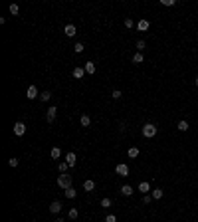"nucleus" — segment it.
Returning a JSON list of instances; mask_svg holds the SVG:
<instances>
[{
    "label": "nucleus",
    "mask_w": 198,
    "mask_h": 222,
    "mask_svg": "<svg viewBox=\"0 0 198 222\" xmlns=\"http://www.w3.org/2000/svg\"><path fill=\"white\" fill-rule=\"evenodd\" d=\"M157 131H159V127L155 123H145L143 125V135H145L147 139H153V137L157 135Z\"/></svg>",
    "instance_id": "nucleus-1"
},
{
    "label": "nucleus",
    "mask_w": 198,
    "mask_h": 222,
    "mask_svg": "<svg viewBox=\"0 0 198 222\" xmlns=\"http://www.w3.org/2000/svg\"><path fill=\"white\" fill-rule=\"evenodd\" d=\"M58 186L60 188H69L71 186V175H60V177H58Z\"/></svg>",
    "instance_id": "nucleus-2"
},
{
    "label": "nucleus",
    "mask_w": 198,
    "mask_h": 222,
    "mask_svg": "<svg viewBox=\"0 0 198 222\" xmlns=\"http://www.w3.org/2000/svg\"><path fill=\"white\" fill-rule=\"evenodd\" d=\"M115 173L121 175V177H129V167L125 165V163H119V165L115 167Z\"/></svg>",
    "instance_id": "nucleus-3"
},
{
    "label": "nucleus",
    "mask_w": 198,
    "mask_h": 222,
    "mask_svg": "<svg viewBox=\"0 0 198 222\" xmlns=\"http://www.w3.org/2000/svg\"><path fill=\"white\" fill-rule=\"evenodd\" d=\"M24 133H26V125H24L22 121H18V123L14 125V135H16V137H22Z\"/></svg>",
    "instance_id": "nucleus-4"
},
{
    "label": "nucleus",
    "mask_w": 198,
    "mask_h": 222,
    "mask_svg": "<svg viewBox=\"0 0 198 222\" xmlns=\"http://www.w3.org/2000/svg\"><path fill=\"white\" fill-rule=\"evenodd\" d=\"M56 113H58V107H56V105L48 107V113H46V119H48V123H54V119H56Z\"/></svg>",
    "instance_id": "nucleus-5"
},
{
    "label": "nucleus",
    "mask_w": 198,
    "mask_h": 222,
    "mask_svg": "<svg viewBox=\"0 0 198 222\" xmlns=\"http://www.w3.org/2000/svg\"><path fill=\"white\" fill-rule=\"evenodd\" d=\"M62 208H64V206H62L60 200H54V202L50 204V212H52V214H58V212H62Z\"/></svg>",
    "instance_id": "nucleus-6"
},
{
    "label": "nucleus",
    "mask_w": 198,
    "mask_h": 222,
    "mask_svg": "<svg viewBox=\"0 0 198 222\" xmlns=\"http://www.w3.org/2000/svg\"><path fill=\"white\" fill-rule=\"evenodd\" d=\"M64 34H65L67 38H73L75 34H77V30H75V26H73V24H67V26L64 28Z\"/></svg>",
    "instance_id": "nucleus-7"
},
{
    "label": "nucleus",
    "mask_w": 198,
    "mask_h": 222,
    "mask_svg": "<svg viewBox=\"0 0 198 222\" xmlns=\"http://www.w3.org/2000/svg\"><path fill=\"white\" fill-rule=\"evenodd\" d=\"M26 95H28V99L40 97V93H38V87H36V85H30V87H28V91H26Z\"/></svg>",
    "instance_id": "nucleus-8"
},
{
    "label": "nucleus",
    "mask_w": 198,
    "mask_h": 222,
    "mask_svg": "<svg viewBox=\"0 0 198 222\" xmlns=\"http://www.w3.org/2000/svg\"><path fill=\"white\" fill-rule=\"evenodd\" d=\"M75 161H77V157H75V153H73V151H69V153L65 155V163H67L69 167H75Z\"/></svg>",
    "instance_id": "nucleus-9"
},
{
    "label": "nucleus",
    "mask_w": 198,
    "mask_h": 222,
    "mask_svg": "<svg viewBox=\"0 0 198 222\" xmlns=\"http://www.w3.org/2000/svg\"><path fill=\"white\" fill-rule=\"evenodd\" d=\"M83 70H85V73L93 75V73H95V70H97V68H95V64H93V62H85V66H83Z\"/></svg>",
    "instance_id": "nucleus-10"
},
{
    "label": "nucleus",
    "mask_w": 198,
    "mask_h": 222,
    "mask_svg": "<svg viewBox=\"0 0 198 222\" xmlns=\"http://www.w3.org/2000/svg\"><path fill=\"white\" fill-rule=\"evenodd\" d=\"M71 75H73L75 79H81L83 75H85V70H83V68H73V72H71Z\"/></svg>",
    "instance_id": "nucleus-11"
},
{
    "label": "nucleus",
    "mask_w": 198,
    "mask_h": 222,
    "mask_svg": "<svg viewBox=\"0 0 198 222\" xmlns=\"http://www.w3.org/2000/svg\"><path fill=\"white\" fill-rule=\"evenodd\" d=\"M133 186L131 185H123V186H121V194H125V196H131L133 194Z\"/></svg>",
    "instance_id": "nucleus-12"
},
{
    "label": "nucleus",
    "mask_w": 198,
    "mask_h": 222,
    "mask_svg": "<svg viewBox=\"0 0 198 222\" xmlns=\"http://www.w3.org/2000/svg\"><path fill=\"white\" fill-rule=\"evenodd\" d=\"M79 123H81V127H89V125H91V117L83 113V115H81V119H79Z\"/></svg>",
    "instance_id": "nucleus-13"
},
{
    "label": "nucleus",
    "mask_w": 198,
    "mask_h": 222,
    "mask_svg": "<svg viewBox=\"0 0 198 222\" xmlns=\"http://www.w3.org/2000/svg\"><path fill=\"white\" fill-rule=\"evenodd\" d=\"M67 169H69V165H67L65 161H60V163H58V171H60L62 175H65V173H67Z\"/></svg>",
    "instance_id": "nucleus-14"
},
{
    "label": "nucleus",
    "mask_w": 198,
    "mask_h": 222,
    "mask_svg": "<svg viewBox=\"0 0 198 222\" xmlns=\"http://www.w3.org/2000/svg\"><path fill=\"white\" fill-rule=\"evenodd\" d=\"M83 190L93 192V190H95V182H93V181H85V182H83Z\"/></svg>",
    "instance_id": "nucleus-15"
},
{
    "label": "nucleus",
    "mask_w": 198,
    "mask_h": 222,
    "mask_svg": "<svg viewBox=\"0 0 198 222\" xmlns=\"http://www.w3.org/2000/svg\"><path fill=\"white\" fill-rule=\"evenodd\" d=\"M149 190H151V185H149L147 181H143L141 185H139V192H143V194H147Z\"/></svg>",
    "instance_id": "nucleus-16"
},
{
    "label": "nucleus",
    "mask_w": 198,
    "mask_h": 222,
    "mask_svg": "<svg viewBox=\"0 0 198 222\" xmlns=\"http://www.w3.org/2000/svg\"><path fill=\"white\" fill-rule=\"evenodd\" d=\"M149 26H151V24H149V20H139V24H137V28H139L141 32L149 30Z\"/></svg>",
    "instance_id": "nucleus-17"
},
{
    "label": "nucleus",
    "mask_w": 198,
    "mask_h": 222,
    "mask_svg": "<svg viewBox=\"0 0 198 222\" xmlns=\"http://www.w3.org/2000/svg\"><path fill=\"white\" fill-rule=\"evenodd\" d=\"M163 194H165V190H163V188H155L151 196H153L155 200H161V198H163Z\"/></svg>",
    "instance_id": "nucleus-18"
},
{
    "label": "nucleus",
    "mask_w": 198,
    "mask_h": 222,
    "mask_svg": "<svg viewBox=\"0 0 198 222\" xmlns=\"http://www.w3.org/2000/svg\"><path fill=\"white\" fill-rule=\"evenodd\" d=\"M188 127H190V125H188V121H178V125H176V129H178V131H188Z\"/></svg>",
    "instance_id": "nucleus-19"
},
{
    "label": "nucleus",
    "mask_w": 198,
    "mask_h": 222,
    "mask_svg": "<svg viewBox=\"0 0 198 222\" xmlns=\"http://www.w3.org/2000/svg\"><path fill=\"white\" fill-rule=\"evenodd\" d=\"M65 196H67V198H75V194H77V190H75V188L73 186H69V188H65Z\"/></svg>",
    "instance_id": "nucleus-20"
},
{
    "label": "nucleus",
    "mask_w": 198,
    "mask_h": 222,
    "mask_svg": "<svg viewBox=\"0 0 198 222\" xmlns=\"http://www.w3.org/2000/svg\"><path fill=\"white\" fill-rule=\"evenodd\" d=\"M50 157H52V159H60V157H62V151H60V147H54L52 151H50Z\"/></svg>",
    "instance_id": "nucleus-21"
},
{
    "label": "nucleus",
    "mask_w": 198,
    "mask_h": 222,
    "mask_svg": "<svg viewBox=\"0 0 198 222\" xmlns=\"http://www.w3.org/2000/svg\"><path fill=\"white\" fill-rule=\"evenodd\" d=\"M50 99H52V93H50V91H42L40 93V101L44 103V101H50Z\"/></svg>",
    "instance_id": "nucleus-22"
},
{
    "label": "nucleus",
    "mask_w": 198,
    "mask_h": 222,
    "mask_svg": "<svg viewBox=\"0 0 198 222\" xmlns=\"http://www.w3.org/2000/svg\"><path fill=\"white\" fill-rule=\"evenodd\" d=\"M143 60H145V58H143L141 52H137V54L133 56V64H143Z\"/></svg>",
    "instance_id": "nucleus-23"
},
{
    "label": "nucleus",
    "mask_w": 198,
    "mask_h": 222,
    "mask_svg": "<svg viewBox=\"0 0 198 222\" xmlns=\"http://www.w3.org/2000/svg\"><path fill=\"white\" fill-rule=\"evenodd\" d=\"M127 155H129L131 159H137V157H139V149H137V147H131V149L127 151Z\"/></svg>",
    "instance_id": "nucleus-24"
},
{
    "label": "nucleus",
    "mask_w": 198,
    "mask_h": 222,
    "mask_svg": "<svg viewBox=\"0 0 198 222\" xmlns=\"http://www.w3.org/2000/svg\"><path fill=\"white\" fill-rule=\"evenodd\" d=\"M67 216H69L71 220H75V218H77V216H79V210H77V208H71V210L67 212Z\"/></svg>",
    "instance_id": "nucleus-25"
},
{
    "label": "nucleus",
    "mask_w": 198,
    "mask_h": 222,
    "mask_svg": "<svg viewBox=\"0 0 198 222\" xmlns=\"http://www.w3.org/2000/svg\"><path fill=\"white\" fill-rule=\"evenodd\" d=\"M8 10H10L12 16H16V14L20 12V8H18V4H10V8H8Z\"/></svg>",
    "instance_id": "nucleus-26"
},
{
    "label": "nucleus",
    "mask_w": 198,
    "mask_h": 222,
    "mask_svg": "<svg viewBox=\"0 0 198 222\" xmlns=\"http://www.w3.org/2000/svg\"><path fill=\"white\" fill-rule=\"evenodd\" d=\"M73 50H75V54H81V52H83V50H85V46H83V44H81V42H77V44H75V46H73Z\"/></svg>",
    "instance_id": "nucleus-27"
},
{
    "label": "nucleus",
    "mask_w": 198,
    "mask_h": 222,
    "mask_svg": "<svg viewBox=\"0 0 198 222\" xmlns=\"http://www.w3.org/2000/svg\"><path fill=\"white\" fill-rule=\"evenodd\" d=\"M111 97H113V99H121V97H123L121 89H113V91H111Z\"/></svg>",
    "instance_id": "nucleus-28"
},
{
    "label": "nucleus",
    "mask_w": 198,
    "mask_h": 222,
    "mask_svg": "<svg viewBox=\"0 0 198 222\" xmlns=\"http://www.w3.org/2000/svg\"><path fill=\"white\" fill-rule=\"evenodd\" d=\"M145 46H147L145 40H137V50H139V52H143V50H145Z\"/></svg>",
    "instance_id": "nucleus-29"
},
{
    "label": "nucleus",
    "mask_w": 198,
    "mask_h": 222,
    "mask_svg": "<svg viewBox=\"0 0 198 222\" xmlns=\"http://www.w3.org/2000/svg\"><path fill=\"white\" fill-rule=\"evenodd\" d=\"M101 206H103V208H109V206H111V200H109V198H101Z\"/></svg>",
    "instance_id": "nucleus-30"
},
{
    "label": "nucleus",
    "mask_w": 198,
    "mask_h": 222,
    "mask_svg": "<svg viewBox=\"0 0 198 222\" xmlns=\"http://www.w3.org/2000/svg\"><path fill=\"white\" fill-rule=\"evenodd\" d=\"M123 24H125V28H133V26H135V22H133L131 18H125V22H123Z\"/></svg>",
    "instance_id": "nucleus-31"
},
{
    "label": "nucleus",
    "mask_w": 198,
    "mask_h": 222,
    "mask_svg": "<svg viewBox=\"0 0 198 222\" xmlns=\"http://www.w3.org/2000/svg\"><path fill=\"white\" fill-rule=\"evenodd\" d=\"M8 165H10L12 169H14V167H18V159H14V157H12V159H8Z\"/></svg>",
    "instance_id": "nucleus-32"
},
{
    "label": "nucleus",
    "mask_w": 198,
    "mask_h": 222,
    "mask_svg": "<svg viewBox=\"0 0 198 222\" xmlns=\"http://www.w3.org/2000/svg\"><path fill=\"white\" fill-rule=\"evenodd\" d=\"M105 222H117V216H115V214H107V218H105Z\"/></svg>",
    "instance_id": "nucleus-33"
},
{
    "label": "nucleus",
    "mask_w": 198,
    "mask_h": 222,
    "mask_svg": "<svg viewBox=\"0 0 198 222\" xmlns=\"http://www.w3.org/2000/svg\"><path fill=\"white\" fill-rule=\"evenodd\" d=\"M174 0H163V6H174Z\"/></svg>",
    "instance_id": "nucleus-34"
},
{
    "label": "nucleus",
    "mask_w": 198,
    "mask_h": 222,
    "mask_svg": "<svg viewBox=\"0 0 198 222\" xmlns=\"http://www.w3.org/2000/svg\"><path fill=\"white\" fill-rule=\"evenodd\" d=\"M151 200H153V196H149V194H145V196H143V204H149Z\"/></svg>",
    "instance_id": "nucleus-35"
},
{
    "label": "nucleus",
    "mask_w": 198,
    "mask_h": 222,
    "mask_svg": "<svg viewBox=\"0 0 198 222\" xmlns=\"http://www.w3.org/2000/svg\"><path fill=\"white\" fill-rule=\"evenodd\" d=\"M54 222H64V220H62V218H58V220H54Z\"/></svg>",
    "instance_id": "nucleus-36"
},
{
    "label": "nucleus",
    "mask_w": 198,
    "mask_h": 222,
    "mask_svg": "<svg viewBox=\"0 0 198 222\" xmlns=\"http://www.w3.org/2000/svg\"><path fill=\"white\" fill-rule=\"evenodd\" d=\"M194 83H196V87H198V77H196V79H194Z\"/></svg>",
    "instance_id": "nucleus-37"
}]
</instances>
